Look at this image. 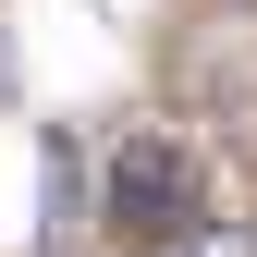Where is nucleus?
Masks as SVG:
<instances>
[{
  "mask_svg": "<svg viewBox=\"0 0 257 257\" xmlns=\"http://www.w3.org/2000/svg\"><path fill=\"white\" fill-rule=\"evenodd\" d=\"M110 220L135 245H184L196 233V159H184V135H122L110 147Z\"/></svg>",
  "mask_w": 257,
  "mask_h": 257,
  "instance_id": "f257e3e1",
  "label": "nucleus"
}]
</instances>
